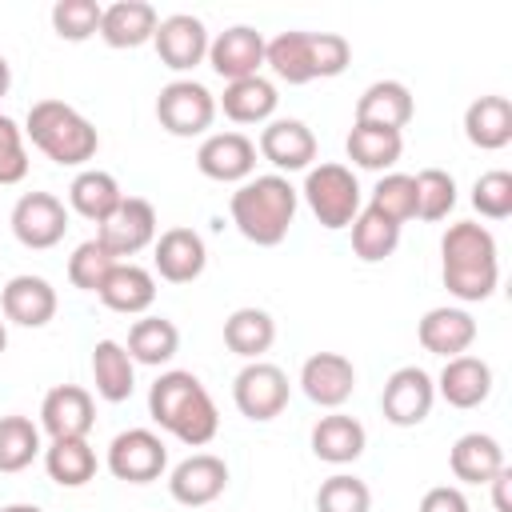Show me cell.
I'll return each instance as SVG.
<instances>
[{
  "label": "cell",
  "mask_w": 512,
  "mask_h": 512,
  "mask_svg": "<svg viewBox=\"0 0 512 512\" xmlns=\"http://www.w3.org/2000/svg\"><path fill=\"white\" fill-rule=\"evenodd\" d=\"M440 276H444V288L456 300H464V304L488 300L500 284L496 236L476 220L452 224L440 240Z\"/></svg>",
  "instance_id": "1"
},
{
  "label": "cell",
  "mask_w": 512,
  "mask_h": 512,
  "mask_svg": "<svg viewBox=\"0 0 512 512\" xmlns=\"http://www.w3.org/2000/svg\"><path fill=\"white\" fill-rule=\"evenodd\" d=\"M148 412L164 432H172L188 448H204L220 432V412L208 388L184 368L156 376V384L148 388Z\"/></svg>",
  "instance_id": "2"
},
{
  "label": "cell",
  "mask_w": 512,
  "mask_h": 512,
  "mask_svg": "<svg viewBox=\"0 0 512 512\" xmlns=\"http://www.w3.org/2000/svg\"><path fill=\"white\" fill-rule=\"evenodd\" d=\"M296 208H300V192L280 172L248 176L232 192V200H228V212H232L236 232L244 240L260 244V248H276L288 236V228L296 220Z\"/></svg>",
  "instance_id": "3"
},
{
  "label": "cell",
  "mask_w": 512,
  "mask_h": 512,
  "mask_svg": "<svg viewBox=\"0 0 512 512\" xmlns=\"http://www.w3.org/2000/svg\"><path fill=\"white\" fill-rule=\"evenodd\" d=\"M24 132L28 140L60 168H80L96 156L100 148V136L92 128L88 116H80L72 104L64 100H36L28 108V120H24Z\"/></svg>",
  "instance_id": "4"
},
{
  "label": "cell",
  "mask_w": 512,
  "mask_h": 512,
  "mask_svg": "<svg viewBox=\"0 0 512 512\" xmlns=\"http://www.w3.org/2000/svg\"><path fill=\"white\" fill-rule=\"evenodd\" d=\"M300 196L308 200L312 216L328 232H340V228H348L360 216V184H356L352 168H344V164H316V168H308Z\"/></svg>",
  "instance_id": "5"
},
{
  "label": "cell",
  "mask_w": 512,
  "mask_h": 512,
  "mask_svg": "<svg viewBox=\"0 0 512 512\" xmlns=\"http://www.w3.org/2000/svg\"><path fill=\"white\" fill-rule=\"evenodd\" d=\"M156 120L172 136H204L216 120V96L200 80H172L156 96Z\"/></svg>",
  "instance_id": "6"
},
{
  "label": "cell",
  "mask_w": 512,
  "mask_h": 512,
  "mask_svg": "<svg viewBox=\"0 0 512 512\" xmlns=\"http://www.w3.org/2000/svg\"><path fill=\"white\" fill-rule=\"evenodd\" d=\"M232 400H236L240 416H248L256 424L276 420L288 408V376H284V368H276L268 360H248L232 380Z\"/></svg>",
  "instance_id": "7"
},
{
  "label": "cell",
  "mask_w": 512,
  "mask_h": 512,
  "mask_svg": "<svg viewBox=\"0 0 512 512\" xmlns=\"http://www.w3.org/2000/svg\"><path fill=\"white\" fill-rule=\"evenodd\" d=\"M436 404V380L416 368V364H404L396 368L388 380H384V392H380V412L388 424L396 428H416L420 420H428Z\"/></svg>",
  "instance_id": "8"
},
{
  "label": "cell",
  "mask_w": 512,
  "mask_h": 512,
  "mask_svg": "<svg viewBox=\"0 0 512 512\" xmlns=\"http://www.w3.org/2000/svg\"><path fill=\"white\" fill-rule=\"evenodd\" d=\"M168 468V448L152 428H128L108 444V472L124 484H152Z\"/></svg>",
  "instance_id": "9"
},
{
  "label": "cell",
  "mask_w": 512,
  "mask_h": 512,
  "mask_svg": "<svg viewBox=\"0 0 512 512\" xmlns=\"http://www.w3.org/2000/svg\"><path fill=\"white\" fill-rule=\"evenodd\" d=\"M64 232H68V208L52 192H24L12 204V236L24 248H32V252L56 248L64 240Z\"/></svg>",
  "instance_id": "10"
},
{
  "label": "cell",
  "mask_w": 512,
  "mask_h": 512,
  "mask_svg": "<svg viewBox=\"0 0 512 512\" xmlns=\"http://www.w3.org/2000/svg\"><path fill=\"white\" fill-rule=\"evenodd\" d=\"M96 240H100L116 260L144 252L148 244H156V208H152L144 196H124V200L116 204V212H112L104 224H96Z\"/></svg>",
  "instance_id": "11"
},
{
  "label": "cell",
  "mask_w": 512,
  "mask_h": 512,
  "mask_svg": "<svg viewBox=\"0 0 512 512\" xmlns=\"http://www.w3.org/2000/svg\"><path fill=\"white\" fill-rule=\"evenodd\" d=\"M152 44H156L160 64H168L172 72H188V68H196L200 60H208V28H204V20L192 16V12H172V16H164V20L156 24Z\"/></svg>",
  "instance_id": "12"
},
{
  "label": "cell",
  "mask_w": 512,
  "mask_h": 512,
  "mask_svg": "<svg viewBox=\"0 0 512 512\" xmlns=\"http://www.w3.org/2000/svg\"><path fill=\"white\" fill-rule=\"evenodd\" d=\"M224 488H228V464L212 452H192L168 476V492L184 508H204V504L220 500Z\"/></svg>",
  "instance_id": "13"
},
{
  "label": "cell",
  "mask_w": 512,
  "mask_h": 512,
  "mask_svg": "<svg viewBox=\"0 0 512 512\" xmlns=\"http://www.w3.org/2000/svg\"><path fill=\"white\" fill-rule=\"evenodd\" d=\"M196 168L220 184H244L256 172V144L244 132H212L196 148Z\"/></svg>",
  "instance_id": "14"
},
{
  "label": "cell",
  "mask_w": 512,
  "mask_h": 512,
  "mask_svg": "<svg viewBox=\"0 0 512 512\" xmlns=\"http://www.w3.org/2000/svg\"><path fill=\"white\" fill-rule=\"evenodd\" d=\"M208 64L216 76H224L228 84L232 80H248V76H260V64H264V36L248 24H232L224 28L220 36L208 40Z\"/></svg>",
  "instance_id": "15"
},
{
  "label": "cell",
  "mask_w": 512,
  "mask_h": 512,
  "mask_svg": "<svg viewBox=\"0 0 512 512\" xmlns=\"http://www.w3.org/2000/svg\"><path fill=\"white\" fill-rule=\"evenodd\" d=\"M92 424H96V404H92V392L80 384H56L40 404V428L52 440L88 436Z\"/></svg>",
  "instance_id": "16"
},
{
  "label": "cell",
  "mask_w": 512,
  "mask_h": 512,
  "mask_svg": "<svg viewBox=\"0 0 512 512\" xmlns=\"http://www.w3.org/2000/svg\"><path fill=\"white\" fill-rule=\"evenodd\" d=\"M300 388H304V396L312 404L336 412L356 392V368L340 352H312L304 360V368H300Z\"/></svg>",
  "instance_id": "17"
},
{
  "label": "cell",
  "mask_w": 512,
  "mask_h": 512,
  "mask_svg": "<svg viewBox=\"0 0 512 512\" xmlns=\"http://www.w3.org/2000/svg\"><path fill=\"white\" fill-rule=\"evenodd\" d=\"M260 156L276 172H304L316 160V136L304 120H268L260 132Z\"/></svg>",
  "instance_id": "18"
},
{
  "label": "cell",
  "mask_w": 512,
  "mask_h": 512,
  "mask_svg": "<svg viewBox=\"0 0 512 512\" xmlns=\"http://www.w3.org/2000/svg\"><path fill=\"white\" fill-rule=\"evenodd\" d=\"M152 248H156L152 264H156L160 280H168V284H192L208 264L204 236L192 228H168V232H160V240Z\"/></svg>",
  "instance_id": "19"
},
{
  "label": "cell",
  "mask_w": 512,
  "mask_h": 512,
  "mask_svg": "<svg viewBox=\"0 0 512 512\" xmlns=\"http://www.w3.org/2000/svg\"><path fill=\"white\" fill-rule=\"evenodd\" d=\"M56 288L44 280V276H32V272H24V276H12L8 284H4V292H0V308H4V316L12 320V324H20V328H44L52 316H56Z\"/></svg>",
  "instance_id": "20"
},
{
  "label": "cell",
  "mask_w": 512,
  "mask_h": 512,
  "mask_svg": "<svg viewBox=\"0 0 512 512\" xmlns=\"http://www.w3.org/2000/svg\"><path fill=\"white\" fill-rule=\"evenodd\" d=\"M156 24H160V16L148 0H116L100 12V32L96 36L108 48H140L156 36Z\"/></svg>",
  "instance_id": "21"
},
{
  "label": "cell",
  "mask_w": 512,
  "mask_h": 512,
  "mask_svg": "<svg viewBox=\"0 0 512 512\" xmlns=\"http://www.w3.org/2000/svg\"><path fill=\"white\" fill-rule=\"evenodd\" d=\"M416 336H420L424 352L452 360V356H464V352L472 348V340H476V320H472L464 308H448V304H444V308H428L424 320H420V328H416Z\"/></svg>",
  "instance_id": "22"
},
{
  "label": "cell",
  "mask_w": 512,
  "mask_h": 512,
  "mask_svg": "<svg viewBox=\"0 0 512 512\" xmlns=\"http://www.w3.org/2000/svg\"><path fill=\"white\" fill-rule=\"evenodd\" d=\"M436 392L452 408H480L488 400V392H492V368H488V360L468 356V352L444 360V372L436 380Z\"/></svg>",
  "instance_id": "23"
},
{
  "label": "cell",
  "mask_w": 512,
  "mask_h": 512,
  "mask_svg": "<svg viewBox=\"0 0 512 512\" xmlns=\"http://www.w3.org/2000/svg\"><path fill=\"white\" fill-rule=\"evenodd\" d=\"M96 296H100L104 308H112V312L140 316V312H148L152 300H156V276H152L148 268L132 264V260H120V264L108 272V280L100 284Z\"/></svg>",
  "instance_id": "24"
},
{
  "label": "cell",
  "mask_w": 512,
  "mask_h": 512,
  "mask_svg": "<svg viewBox=\"0 0 512 512\" xmlns=\"http://www.w3.org/2000/svg\"><path fill=\"white\" fill-rule=\"evenodd\" d=\"M264 64L284 84L316 80V32H280L264 40Z\"/></svg>",
  "instance_id": "25"
},
{
  "label": "cell",
  "mask_w": 512,
  "mask_h": 512,
  "mask_svg": "<svg viewBox=\"0 0 512 512\" xmlns=\"http://www.w3.org/2000/svg\"><path fill=\"white\" fill-rule=\"evenodd\" d=\"M412 112H416L412 92L400 80H376L356 100V124H376V128H392V132H400L412 120Z\"/></svg>",
  "instance_id": "26"
},
{
  "label": "cell",
  "mask_w": 512,
  "mask_h": 512,
  "mask_svg": "<svg viewBox=\"0 0 512 512\" xmlns=\"http://www.w3.org/2000/svg\"><path fill=\"white\" fill-rule=\"evenodd\" d=\"M364 444H368V432L348 412H328L312 428V452L324 464H352V460H360Z\"/></svg>",
  "instance_id": "27"
},
{
  "label": "cell",
  "mask_w": 512,
  "mask_h": 512,
  "mask_svg": "<svg viewBox=\"0 0 512 512\" xmlns=\"http://www.w3.org/2000/svg\"><path fill=\"white\" fill-rule=\"evenodd\" d=\"M464 136L484 152H500L512 144V100L508 96H480L464 108Z\"/></svg>",
  "instance_id": "28"
},
{
  "label": "cell",
  "mask_w": 512,
  "mask_h": 512,
  "mask_svg": "<svg viewBox=\"0 0 512 512\" xmlns=\"http://www.w3.org/2000/svg\"><path fill=\"white\" fill-rule=\"evenodd\" d=\"M448 468L464 484H488L504 468V448L488 432H464L448 452Z\"/></svg>",
  "instance_id": "29"
},
{
  "label": "cell",
  "mask_w": 512,
  "mask_h": 512,
  "mask_svg": "<svg viewBox=\"0 0 512 512\" xmlns=\"http://www.w3.org/2000/svg\"><path fill=\"white\" fill-rule=\"evenodd\" d=\"M92 384L96 396L108 404H124L136 388V364L120 340H100L92 348Z\"/></svg>",
  "instance_id": "30"
},
{
  "label": "cell",
  "mask_w": 512,
  "mask_h": 512,
  "mask_svg": "<svg viewBox=\"0 0 512 512\" xmlns=\"http://www.w3.org/2000/svg\"><path fill=\"white\" fill-rule=\"evenodd\" d=\"M120 200H124V192H120L116 176L104 172V168H84V172H76L72 184H68V204H72V212L84 216V220H92V224H104V220L116 212Z\"/></svg>",
  "instance_id": "31"
},
{
  "label": "cell",
  "mask_w": 512,
  "mask_h": 512,
  "mask_svg": "<svg viewBox=\"0 0 512 512\" xmlns=\"http://www.w3.org/2000/svg\"><path fill=\"white\" fill-rule=\"evenodd\" d=\"M276 104H280L276 84L264 80V76L232 80V84H224V96H220L224 116L236 120V124H264V120H272Z\"/></svg>",
  "instance_id": "32"
},
{
  "label": "cell",
  "mask_w": 512,
  "mask_h": 512,
  "mask_svg": "<svg viewBox=\"0 0 512 512\" xmlns=\"http://www.w3.org/2000/svg\"><path fill=\"white\" fill-rule=\"evenodd\" d=\"M124 348H128L132 364H152V368H160V364H168V360L180 352V328H176L172 320H164V316H144V320L132 324Z\"/></svg>",
  "instance_id": "33"
},
{
  "label": "cell",
  "mask_w": 512,
  "mask_h": 512,
  "mask_svg": "<svg viewBox=\"0 0 512 512\" xmlns=\"http://www.w3.org/2000/svg\"><path fill=\"white\" fill-rule=\"evenodd\" d=\"M344 148H348V160L352 164L372 168V172H384V168H392L400 160L404 136L392 132V128H376V124H352Z\"/></svg>",
  "instance_id": "34"
},
{
  "label": "cell",
  "mask_w": 512,
  "mask_h": 512,
  "mask_svg": "<svg viewBox=\"0 0 512 512\" xmlns=\"http://www.w3.org/2000/svg\"><path fill=\"white\" fill-rule=\"evenodd\" d=\"M276 340V320L264 308H236L224 320V344L244 356V360H260Z\"/></svg>",
  "instance_id": "35"
},
{
  "label": "cell",
  "mask_w": 512,
  "mask_h": 512,
  "mask_svg": "<svg viewBox=\"0 0 512 512\" xmlns=\"http://www.w3.org/2000/svg\"><path fill=\"white\" fill-rule=\"evenodd\" d=\"M44 468L60 488H80L96 476V448L88 444V436L76 440H52L44 448Z\"/></svg>",
  "instance_id": "36"
},
{
  "label": "cell",
  "mask_w": 512,
  "mask_h": 512,
  "mask_svg": "<svg viewBox=\"0 0 512 512\" xmlns=\"http://www.w3.org/2000/svg\"><path fill=\"white\" fill-rule=\"evenodd\" d=\"M352 228V252L364 264H380L396 252L400 244V224H392L388 216H380L376 208H360V216L348 224Z\"/></svg>",
  "instance_id": "37"
},
{
  "label": "cell",
  "mask_w": 512,
  "mask_h": 512,
  "mask_svg": "<svg viewBox=\"0 0 512 512\" xmlns=\"http://www.w3.org/2000/svg\"><path fill=\"white\" fill-rule=\"evenodd\" d=\"M40 452V428L28 416H0V472H24Z\"/></svg>",
  "instance_id": "38"
},
{
  "label": "cell",
  "mask_w": 512,
  "mask_h": 512,
  "mask_svg": "<svg viewBox=\"0 0 512 512\" xmlns=\"http://www.w3.org/2000/svg\"><path fill=\"white\" fill-rule=\"evenodd\" d=\"M416 180V216L420 220H444L456 208V180L444 168H424L412 176Z\"/></svg>",
  "instance_id": "39"
},
{
  "label": "cell",
  "mask_w": 512,
  "mask_h": 512,
  "mask_svg": "<svg viewBox=\"0 0 512 512\" xmlns=\"http://www.w3.org/2000/svg\"><path fill=\"white\" fill-rule=\"evenodd\" d=\"M116 264H120V260L92 236V240L76 244V252L68 256V280H72V288H80V292H100V284L108 280V272H112Z\"/></svg>",
  "instance_id": "40"
},
{
  "label": "cell",
  "mask_w": 512,
  "mask_h": 512,
  "mask_svg": "<svg viewBox=\"0 0 512 512\" xmlns=\"http://www.w3.org/2000/svg\"><path fill=\"white\" fill-rule=\"evenodd\" d=\"M368 208H376V212L388 216L392 224L412 220V216H416V180H412L408 172H388V176H380L376 188H372V204H368Z\"/></svg>",
  "instance_id": "41"
},
{
  "label": "cell",
  "mask_w": 512,
  "mask_h": 512,
  "mask_svg": "<svg viewBox=\"0 0 512 512\" xmlns=\"http://www.w3.org/2000/svg\"><path fill=\"white\" fill-rule=\"evenodd\" d=\"M316 512H372V492L364 480L336 472L316 492Z\"/></svg>",
  "instance_id": "42"
},
{
  "label": "cell",
  "mask_w": 512,
  "mask_h": 512,
  "mask_svg": "<svg viewBox=\"0 0 512 512\" xmlns=\"http://www.w3.org/2000/svg\"><path fill=\"white\" fill-rule=\"evenodd\" d=\"M100 12L104 8L96 0H56L52 4V28H56L60 40L80 44V40L100 32Z\"/></svg>",
  "instance_id": "43"
},
{
  "label": "cell",
  "mask_w": 512,
  "mask_h": 512,
  "mask_svg": "<svg viewBox=\"0 0 512 512\" xmlns=\"http://www.w3.org/2000/svg\"><path fill=\"white\" fill-rule=\"evenodd\" d=\"M472 208L484 220H508L512 216V172L492 168L472 184Z\"/></svg>",
  "instance_id": "44"
},
{
  "label": "cell",
  "mask_w": 512,
  "mask_h": 512,
  "mask_svg": "<svg viewBox=\"0 0 512 512\" xmlns=\"http://www.w3.org/2000/svg\"><path fill=\"white\" fill-rule=\"evenodd\" d=\"M28 176V152H24V128L0 112V188L20 184Z\"/></svg>",
  "instance_id": "45"
},
{
  "label": "cell",
  "mask_w": 512,
  "mask_h": 512,
  "mask_svg": "<svg viewBox=\"0 0 512 512\" xmlns=\"http://www.w3.org/2000/svg\"><path fill=\"white\" fill-rule=\"evenodd\" d=\"M352 60V44L340 32H316V80L340 76Z\"/></svg>",
  "instance_id": "46"
},
{
  "label": "cell",
  "mask_w": 512,
  "mask_h": 512,
  "mask_svg": "<svg viewBox=\"0 0 512 512\" xmlns=\"http://www.w3.org/2000/svg\"><path fill=\"white\" fill-rule=\"evenodd\" d=\"M420 512H468V500H464L460 488H452V484H436V488L424 492Z\"/></svg>",
  "instance_id": "47"
},
{
  "label": "cell",
  "mask_w": 512,
  "mask_h": 512,
  "mask_svg": "<svg viewBox=\"0 0 512 512\" xmlns=\"http://www.w3.org/2000/svg\"><path fill=\"white\" fill-rule=\"evenodd\" d=\"M488 484H492V504H496V512H512V468L504 464Z\"/></svg>",
  "instance_id": "48"
},
{
  "label": "cell",
  "mask_w": 512,
  "mask_h": 512,
  "mask_svg": "<svg viewBox=\"0 0 512 512\" xmlns=\"http://www.w3.org/2000/svg\"><path fill=\"white\" fill-rule=\"evenodd\" d=\"M8 88H12V68H8V60L0 56V100L8 96Z\"/></svg>",
  "instance_id": "49"
},
{
  "label": "cell",
  "mask_w": 512,
  "mask_h": 512,
  "mask_svg": "<svg viewBox=\"0 0 512 512\" xmlns=\"http://www.w3.org/2000/svg\"><path fill=\"white\" fill-rule=\"evenodd\" d=\"M0 512H44V508H36V504H8V508H0Z\"/></svg>",
  "instance_id": "50"
},
{
  "label": "cell",
  "mask_w": 512,
  "mask_h": 512,
  "mask_svg": "<svg viewBox=\"0 0 512 512\" xmlns=\"http://www.w3.org/2000/svg\"><path fill=\"white\" fill-rule=\"evenodd\" d=\"M4 348H8V328H4V320H0V356H4Z\"/></svg>",
  "instance_id": "51"
}]
</instances>
